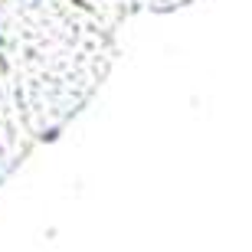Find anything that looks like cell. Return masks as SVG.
Here are the masks:
<instances>
[{"label":"cell","instance_id":"7a4b0ae2","mask_svg":"<svg viewBox=\"0 0 252 252\" xmlns=\"http://www.w3.org/2000/svg\"><path fill=\"white\" fill-rule=\"evenodd\" d=\"M0 46H3V36H0Z\"/></svg>","mask_w":252,"mask_h":252},{"label":"cell","instance_id":"6da1fadb","mask_svg":"<svg viewBox=\"0 0 252 252\" xmlns=\"http://www.w3.org/2000/svg\"><path fill=\"white\" fill-rule=\"evenodd\" d=\"M56 138H59V128H49L46 134H43V141H56Z\"/></svg>","mask_w":252,"mask_h":252}]
</instances>
